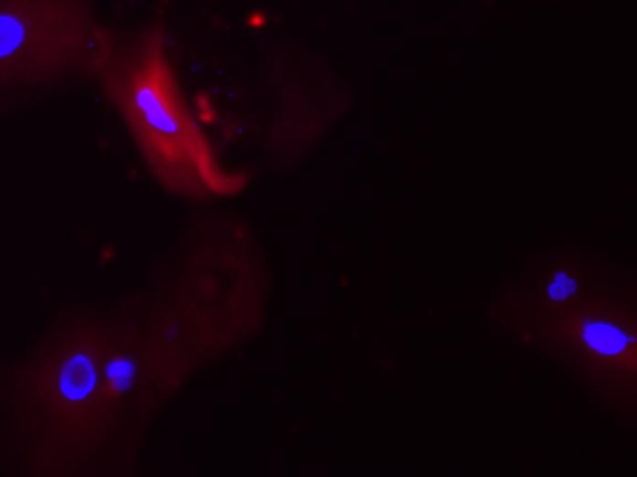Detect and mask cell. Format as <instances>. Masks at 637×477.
Segmentation results:
<instances>
[{"instance_id":"1","label":"cell","mask_w":637,"mask_h":477,"mask_svg":"<svg viewBox=\"0 0 637 477\" xmlns=\"http://www.w3.org/2000/svg\"><path fill=\"white\" fill-rule=\"evenodd\" d=\"M111 49L86 0H0V96L100 75Z\"/></svg>"},{"instance_id":"2","label":"cell","mask_w":637,"mask_h":477,"mask_svg":"<svg viewBox=\"0 0 637 477\" xmlns=\"http://www.w3.org/2000/svg\"><path fill=\"white\" fill-rule=\"evenodd\" d=\"M588 341L597 350L611 354L623 347L624 338L617 332L616 328L608 324H592L588 329Z\"/></svg>"},{"instance_id":"3","label":"cell","mask_w":637,"mask_h":477,"mask_svg":"<svg viewBox=\"0 0 637 477\" xmlns=\"http://www.w3.org/2000/svg\"><path fill=\"white\" fill-rule=\"evenodd\" d=\"M574 280H569L566 276L560 274L550 288V294L553 298H563L565 295H569L573 292L574 288Z\"/></svg>"},{"instance_id":"4","label":"cell","mask_w":637,"mask_h":477,"mask_svg":"<svg viewBox=\"0 0 637 477\" xmlns=\"http://www.w3.org/2000/svg\"><path fill=\"white\" fill-rule=\"evenodd\" d=\"M248 24L251 25V27H263L265 24V16L263 14H251L248 19Z\"/></svg>"}]
</instances>
